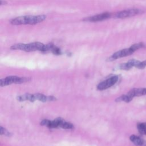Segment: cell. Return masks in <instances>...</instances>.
Instances as JSON below:
<instances>
[{"mask_svg": "<svg viewBox=\"0 0 146 146\" xmlns=\"http://www.w3.org/2000/svg\"><path fill=\"white\" fill-rule=\"evenodd\" d=\"M46 18V16L45 15L21 16L11 19L10 22L14 25H35L43 22Z\"/></svg>", "mask_w": 146, "mask_h": 146, "instance_id": "6da1fadb", "label": "cell"}, {"mask_svg": "<svg viewBox=\"0 0 146 146\" xmlns=\"http://www.w3.org/2000/svg\"><path fill=\"white\" fill-rule=\"evenodd\" d=\"M45 44L40 42H33L29 44L18 43L13 45L10 48L12 50H21L26 52L40 51L43 52Z\"/></svg>", "mask_w": 146, "mask_h": 146, "instance_id": "7a4b0ae2", "label": "cell"}, {"mask_svg": "<svg viewBox=\"0 0 146 146\" xmlns=\"http://www.w3.org/2000/svg\"><path fill=\"white\" fill-rule=\"evenodd\" d=\"M143 11L140 9H131L117 12L115 14L114 17L116 18H125L137 15L141 13Z\"/></svg>", "mask_w": 146, "mask_h": 146, "instance_id": "3957f363", "label": "cell"}, {"mask_svg": "<svg viewBox=\"0 0 146 146\" xmlns=\"http://www.w3.org/2000/svg\"><path fill=\"white\" fill-rule=\"evenodd\" d=\"M134 52H135V51L131 47L128 48L123 49V50H121L118 51L116 52L115 53H114L112 55H111L110 57L108 58V60L112 61V60H114L118 58L125 57V56L131 55Z\"/></svg>", "mask_w": 146, "mask_h": 146, "instance_id": "277c9868", "label": "cell"}, {"mask_svg": "<svg viewBox=\"0 0 146 146\" xmlns=\"http://www.w3.org/2000/svg\"><path fill=\"white\" fill-rule=\"evenodd\" d=\"M118 80V76L117 75H113L110 78L100 83L98 86L97 89L99 90H104L108 88L111 87L114 85Z\"/></svg>", "mask_w": 146, "mask_h": 146, "instance_id": "5b68a950", "label": "cell"}, {"mask_svg": "<svg viewBox=\"0 0 146 146\" xmlns=\"http://www.w3.org/2000/svg\"><path fill=\"white\" fill-rule=\"evenodd\" d=\"M111 13H104L99 14H97L92 17L85 18L83 21L87 22H98L102 21L105 19H107L111 17Z\"/></svg>", "mask_w": 146, "mask_h": 146, "instance_id": "8992f818", "label": "cell"}, {"mask_svg": "<svg viewBox=\"0 0 146 146\" xmlns=\"http://www.w3.org/2000/svg\"><path fill=\"white\" fill-rule=\"evenodd\" d=\"M131 98L133 99L135 96H140L146 95V88H133L127 94Z\"/></svg>", "mask_w": 146, "mask_h": 146, "instance_id": "52a82bcc", "label": "cell"}, {"mask_svg": "<svg viewBox=\"0 0 146 146\" xmlns=\"http://www.w3.org/2000/svg\"><path fill=\"white\" fill-rule=\"evenodd\" d=\"M130 140L136 146H146V141L139 136L132 135L129 137Z\"/></svg>", "mask_w": 146, "mask_h": 146, "instance_id": "ba28073f", "label": "cell"}, {"mask_svg": "<svg viewBox=\"0 0 146 146\" xmlns=\"http://www.w3.org/2000/svg\"><path fill=\"white\" fill-rule=\"evenodd\" d=\"M17 99L20 102L29 100L31 102H33L36 100L34 94H25L23 95L19 96L17 97Z\"/></svg>", "mask_w": 146, "mask_h": 146, "instance_id": "9c48e42d", "label": "cell"}, {"mask_svg": "<svg viewBox=\"0 0 146 146\" xmlns=\"http://www.w3.org/2000/svg\"><path fill=\"white\" fill-rule=\"evenodd\" d=\"M132 100V98H131L127 94L126 95H123L121 96H120V97L117 98L116 99V102H125L126 103H128L129 102H131Z\"/></svg>", "mask_w": 146, "mask_h": 146, "instance_id": "30bf717a", "label": "cell"}, {"mask_svg": "<svg viewBox=\"0 0 146 146\" xmlns=\"http://www.w3.org/2000/svg\"><path fill=\"white\" fill-rule=\"evenodd\" d=\"M137 129L140 133L146 135V123H141L137 124Z\"/></svg>", "mask_w": 146, "mask_h": 146, "instance_id": "8fae6325", "label": "cell"}, {"mask_svg": "<svg viewBox=\"0 0 146 146\" xmlns=\"http://www.w3.org/2000/svg\"><path fill=\"white\" fill-rule=\"evenodd\" d=\"M59 127L64 129H72L74 128V126L71 123L66 121L63 120H62Z\"/></svg>", "mask_w": 146, "mask_h": 146, "instance_id": "7c38bea8", "label": "cell"}, {"mask_svg": "<svg viewBox=\"0 0 146 146\" xmlns=\"http://www.w3.org/2000/svg\"><path fill=\"white\" fill-rule=\"evenodd\" d=\"M11 83H13V82L11 80V79L9 78V76H7L5 78H3V79H1L0 80V86L1 87L8 86V85L11 84Z\"/></svg>", "mask_w": 146, "mask_h": 146, "instance_id": "4fadbf2b", "label": "cell"}, {"mask_svg": "<svg viewBox=\"0 0 146 146\" xmlns=\"http://www.w3.org/2000/svg\"><path fill=\"white\" fill-rule=\"evenodd\" d=\"M35 98L36 100H38L39 101H41L42 102H46L47 100V96H45L43 94H39V93H37V94H34Z\"/></svg>", "mask_w": 146, "mask_h": 146, "instance_id": "5bb4252c", "label": "cell"}, {"mask_svg": "<svg viewBox=\"0 0 146 146\" xmlns=\"http://www.w3.org/2000/svg\"><path fill=\"white\" fill-rule=\"evenodd\" d=\"M145 47V45H144V44L143 43H142V42H140V43H138L134 44H133V45H132V46H131V47L135 51H136L137 50H139V49H140V48H143V47Z\"/></svg>", "mask_w": 146, "mask_h": 146, "instance_id": "9a60e30c", "label": "cell"}, {"mask_svg": "<svg viewBox=\"0 0 146 146\" xmlns=\"http://www.w3.org/2000/svg\"><path fill=\"white\" fill-rule=\"evenodd\" d=\"M0 133L1 135H6L7 136H11V133L7 130H6L5 128H3L2 127H1V128H0Z\"/></svg>", "mask_w": 146, "mask_h": 146, "instance_id": "2e32d148", "label": "cell"}, {"mask_svg": "<svg viewBox=\"0 0 146 146\" xmlns=\"http://www.w3.org/2000/svg\"><path fill=\"white\" fill-rule=\"evenodd\" d=\"M50 123H51V121L50 120H47V119H44V120H43L42 121H41L40 124L42 125H45V126H47V127H49V126L50 125Z\"/></svg>", "mask_w": 146, "mask_h": 146, "instance_id": "e0dca14e", "label": "cell"}, {"mask_svg": "<svg viewBox=\"0 0 146 146\" xmlns=\"http://www.w3.org/2000/svg\"><path fill=\"white\" fill-rule=\"evenodd\" d=\"M146 66V60H144V61H142L140 62L138 67H137V68H139V69H143L144 68H145Z\"/></svg>", "mask_w": 146, "mask_h": 146, "instance_id": "ac0fdd59", "label": "cell"}, {"mask_svg": "<svg viewBox=\"0 0 146 146\" xmlns=\"http://www.w3.org/2000/svg\"><path fill=\"white\" fill-rule=\"evenodd\" d=\"M6 2L5 1H3V0H1V5H5V4H6Z\"/></svg>", "mask_w": 146, "mask_h": 146, "instance_id": "d6986e66", "label": "cell"}]
</instances>
